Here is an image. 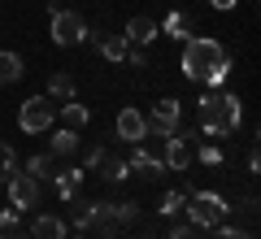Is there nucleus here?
I'll list each match as a JSON object with an SVG mask.
<instances>
[{"mask_svg": "<svg viewBox=\"0 0 261 239\" xmlns=\"http://www.w3.org/2000/svg\"><path fill=\"white\" fill-rule=\"evenodd\" d=\"M196 109H200V130L196 135H205V139H222L231 130H240V122H244V100L240 96L205 92L196 100Z\"/></svg>", "mask_w": 261, "mask_h": 239, "instance_id": "nucleus-3", "label": "nucleus"}, {"mask_svg": "<svg viewBox=\"0 0 261 239\" xmlns=\"http://www.w3.org/2000/svg\"><path fill=\"white\" fill-rule=\"evenodd\" d=\"M48 100H74V78L70 74H53L48 78Z\"/></svg>", "mask_w": 261, "mask_h": 239, "instance_id": "nucleus-21", "label": "nucleus"}, {"mask_svg": "<svg viewBox=\"0 0 261 239\" xmlns=\"http://www.w3.org/2000/svg\"><path fill=\"white\" fill-rule=\"evenodd\" d=\"M200 239H222V235H218V230H209V235H200Z\"/></svg>", "mask_w": 261, "mask_h": 239, "instance_id": "nucleus-35", "label": "nucleus"}, {"mask_svg": "<svg viewBox=\"0 0 261 239\" xmlns=\"http://www.w3.org/2000/svg\"><path fill=\"white\" fill-rule=\"evenodd\" d=\"M157 31L166 39H192V13H187V9L166 13V22H157Z\"/></svg>", "mask_w": 261, "mask_h": 239, "instance_id": "nucleus-16", "label": "nucleus"}, {"mask_svg": "<svg viewBox=\"0 0 261 239\" xmlns=\"http://www.w3.org/2000/svg\"><path fill=\"white\" fill-rule=\"evenodd\" d=\"M13 174H18V152L9 144H0V183H9Z\"/></svg>", "mask_w": 261, "mask_h": 239, "instance_id": "nucleus-24", "label": "nucleus"}, {"mask_svg": "<svg viewBox=\"0 0 261 239\" xmlns=\"http://www.w3.org/2000/svg\"><path fill=\"white\" fill-rule=\"evenodd\" d=\"M118 139L122 144H144V139H148V118H144L135 104H126V109L118 113Z\"/></svg>", "mask_w": 261, "mask_h": 239, "instance_id": "nucleus-10", "label": "nucleus"}, {"mask_svg": "<svg viewBox=\"0 0 261 239\" xmlns=\"http://www.w3.org/2000/svg\"><path fill=\"white\" fill-rule=\"evenodd\" d=\"M209 5H214V9H222V13H226V9H235V5H240V0H209Z\"/></svg>", "mask_w": 261, "mask_h": 239, "instance_id": "nucleus-33", "label": "nucleus"}, {"mask_svg": "<svg viewBox=\"0 0 261 239\" xmlns=\"http://www.w3.org/2000/svg\"><path fill=\"white\" fill-rule=\"evenodd\" d=\"M100 178H105V183H126V178H130V166H126V161H118V156H105Z\"/></svg>", "mask_w": 261, "mask_h": 239, "instance_id": "nucleus-22", "label": "nucleus"}, {"mask_svg": "<svg viewBox=\"0 0 261 239\" xmlns=\"http://www.w3.org/2000/svg\"><path fill=\"white\" fill-rule=\"evenodd\" d=\"M87 122H92V109H87V104H79V100H65L61 104V126L65 130H83Z\"/></svg>", "mask_w": 261, "mask_h": 239, "instance_id": "nucleus-18", "label": "nucleus"}, {"mask_svg": "<svg viewBox=\"0 0 261 239\" xmlns=\"http://www.w3.org/2000/svg\"><path fill=\"white\" fill-rule=\"evenodd\" d=\"M5 187H9V204H13L18 213H22V209H35V204H39V183H35L31 174H22V170H18V174H13Z\"/></svg>", "mask_w": 261, "mask_h": 239, "instance_id": "nucleus-9", "label": "nucleus"}, {"mask_svg": "<svg viewBox=\"0 0 261 239\" xmlns=\"http://www.w3.org/2000/svg\"><path fill=\"white\" fill-rule=\"evenodd\" d=\"M187 192H192V187H178V192H166V196H161V218H174V213L178 209H183V204H187Z\"/></svg>", "mask_w": 261, "mask_h": 239, "instance_id": "nucleus-23", "label": "nucleus"}, {"mask_svg": "<svg viewBox=\"0 0 261 239\" xmlns=\"http://www.w3.org/2000/svg\"><path fill=\"white\" fill-rule=\"evenodd\" d=\"M170 239H196V226H192V222H187V226H174Z\"/></svg>", "mask_w": 261, "mask_h": 239, "instance_id": "nucleus-30", "label": "nucleus"}, {"mask_svg": "<svg viewBox=\"0 0 261 239\" xmlns=\"http://www.w3.org/2000/svg\"><path fill=\"white\" fill-rule=\"evenodd\" d=\"M192 152H200V166H222V148L218 144H200V148H192Z\"/></svg>", "mask_w": 261, "mask_h": 239, "instance_id": "nucleus-25", "label": "nucleus"}, {"mask_svg": "<svg viewBox=\"0 0 261 239\" xmlns=\"http://www.w3.org/2000/svg\"><path fill=\"white\" fill-rule=\"evenodd\" d=\"M48 9H53V44L57 48H79L87 39V22L79 18L74 9H61V5H48Z\"/></svg>", "mask_w": 261, "mask_h": 239, "instance_id": "nucleus-5", "label": "nucleus"}, {"mask_svg": "<svg viewBox=\"0 0 261 239\" xmlns=\"http://www.w3.org/2000/svg\"><path fill=\"white\" fill-rule=\"evenodd\" d=\"M0 239H27V235H18V230H5V235H0Z\"/></svg>", "mask_w": 261, "mask_h": 239, "instance_id": "nucleus-34", "label": "nucleus"}, {"mask_svg": "<svg viewBox=\"0 0 261 239\" xmlns=\"http://www.w3.org/2000/svg\"><path fill=\"white\" fill-rule=\"evenodd\" d=\"M240 213H248V218H252V213H257V196H244V200H240Z\"/></svg>", "mask_w": 261, "mask_h": 239, "instance_id": "nucleus-32", "label": "nucleus"}, {"mask_svg": "<svg viewBox=\"0 0 261 239\" xmlns=\"http://www.w3.org/2000/svg\"><path fill=\"white\" fill-rule=\"evenodd\" d=\"M18 209H0V230H18Z\"/></svg>", "mask_w": 261, "mask_h": 239, "instance_id": "nucleus-29", "label": "nucleus"}, {"mask_svg": "<svg viewBox=\"0 0 261 239\" xmlns=\"http://www.w3.org/2000/svg\"><path fill=\"white\" fill-rule=\"evenodd\" d=\"M57 122V104L48 100V96H27L18 109V126L27 130V135H44V130H53Z\"/></svg>", "mask_w": 261, "mask_h": 239, "instance_id": "nucleus-6", "label": "nucleus"}, {"mask_svg": "<svg viewBox=\"0 0 261 239\" xmlns=\"http://www.w3.org/2000/svg\"><path fill=\"white\" fill-rule=\"evenodd\" d=\"M226 74H231V52H226L214 35L183 39V78L205 83V87H222Z\"/></svg>", "mask_w": 261, "mask_h": 239, "instance_id": "nucleus-1", "label": "nucleus"}, {"mask_svg": "<svg viewBox=\"0 0 261 239\" xmlns=\"http://www.w3.org/2000/svg\"><path fill=\"white\" fill-rule=\"evenodd\" d=\"M65 239H70V235H65ZM74 239H83V235H74Z\"/></svg>", "mask_w": 261, "mask_h": 239, "instance_id": "nucleus-36", "label": "nucleus"}, {"mask_svg": "<svg viewBox=\"0 0 261 239\" xmlns=\"http://www.w3.org/2000/svg\"><path fill=\"white\" fill-rule=\"evenodd\" d=\"M65 235H70V222L57 218V213H39L31 222V239H65Z\"/></svg>", "mask_w": 261, "mask_h": 239, "instance_id": "nucleus-15", "label": "nucleus"}, {"mask_svg": "<svg viewBox=\"0 0 261 239\" xmlns=\"http://www.w3.org/2000/svg\"><path fill=\"white\" fill-rule=\"evenodd\" d=\"M157 35H161V31H157V22H152V18H144V13H135V18L126 22V31H122V39H126L130 48H148Z\"/></svg>", "mask_w": 261, "mask_h": 239, "instance_id": "nucleus-12", "label": "nucleus"}, {"mask_svg": "<svg viewBox=\"0 0 261 239\" xmlns=\"http://www.w3.org/2000/svg\"><path fill=\"white\" fill-rule=\"evenodd\" d=\"M140 218V204L135 200H79L74 196V226L79 230H87V226H96V230H105V235H118V226H130V222Z\"/></svg>", "mask_w": 261, "mask_h": 239, "instance_id": "nucleus-2", "label": "nucleus"}, {"mask_svg": "<svg viewBox=\"0 0 261 239\" xmlns=\"http://www.w3.org/2000/svg\"><path fill=\"white\" fill-rule=\"evenodd\" d=\"M105 156H109V152H105V148H100V144H96V148H92V152H87V156H83V170H100V166H105Z\"/></svg>", "mask_w": 261, "mask_h": 239, "instance_id": "nucleus-27", "label": "nucleus"}, {"mask_svg": "<svg viewBox=\"0 0 261 239\" xmlns=\"http://www.w3.org/2000/svg\"><path fill=\"white\" fill-rule=\"evenodd\" d=\"M83 178H87V170H57L48 183H53V192H57V200H74L79 196V187H83Z\"/></svg>", "mask_w": 261, "mask_h": 239, "instance_id": "nucleus-14", "label": "nucleus"}, {"mask_svg": "<svg viewBox=\"0 0 261 239\" xmlns=\"http://www.w3.org/2000/svg\"><path fill=\"white\" fill-rule=\"evenodd\" d=\"M196 130H174V135H166V152H161V161H166V170H187L192 166V144H196Z\"/></svg>", "mask_w": 261, "mask_h": 239, "instance_id": "nucleus-8", "label": "nucleus"}, {"mask_svg": "<svg viewBox=\"0 0 261 239\" xmlns=\"http://www.w3.org/2000/svg\"><path fill=\"white\" fill-rule=\"evenodd\" d=\"M261 170V156H257V144H248V174H257Z\"/></svg>", "mask_w": 261, "mask_h": 239, "instance_id": "nucleus-31", "label": "nucleus"}, {"mask_svg": "<svg viewBox=\"0 0 261 239\" xmlns=\"http://www.w3.org/2000/svg\"><path fill=\"white\" fill-rule=\"evenodd\" d=\"M130 174H140V178H161L166 174V161H161L157 152H148L144 144H130Z\"/></svg>", "mask_w": 261, "mask_h": 239, "instance_id": "nucleus-11", "label": "nucleus"}, {"mask_svg": "<svg viewBox=\"0 0 261 239\" xmlns=\"http://www.w3.org/2000/svg\"><path fill=\"white\" fill-rule=\"evenodd\" d=\"M122 61H130V70H148V52H144V48L126 44V57H122Z\"/></svg>", "mask_w": 261, "mask_h": 239, "instance_id": "nucleus-26", "label": "nucleus"}, {"mask_svg": "<svg viewBox=\"0 0 261 239\" xmlns=\"http://www.w3.org/2000/svg\"><path fill=\"white\" fill-rule=\"evenodd\" d=\"M226 213H231V204L218 192H187V218H192L196 230H214Z\"/></svg>", "mask_w": 261, "mask_h": 239, "instance_id": "nucleus-4", "label": "nucleus"}, {"mask_svg": "<svg viewBox=\"0 0 261 239\" xmlns=\"http://www.w3.org/2000/svg\"><path fill=\"white\" fill-rule=\"evenodd\" d=\"M48 152H53V156H70V152H79V130L57 126L53 139H48Z\"/></svg>", "mask_w": 261, "mask_h": 239, "instance_id": "nucleus-20", "label": "nucleus"}, {"mask_svg": "<svg viewBox=\"0 0 261 239\" xmlns=\"http://www.w3.org/2000/svg\"><path fill=\"white\" fill-rule=\"evenodd\" d=\"M113 239H118V235H113Z\"/></svg>", "mask_w": 261, "mask_h": 239, "instance_id": "nucleus-37", "label": "nucleus"}, {"mask_svg": "<svg viewBox=\"0 0 261 239\" xmlns=\"http://www.w3.org/2000/svg\"><path fill=\"white\" fill-rule=\"evenodd\" d=\"M87 39H96V48H100V57H105V61L122 65V57H126V39H122V35H113V31L96 26V31H87Z\"/></svg>", "mask_w": 261, "mask_h": 239, "instance_id": "nucleus-13", "label": "nucleus"}, {"mask_svg": "<svg viewBox=\"0 0 261 239\" xmlns=\"http://www.w3.org/2000/svg\"><path fill=\"white\" fill-rule=\"evenodd\" d=\"M18 170H22V166H18ZM22 174H31L35 183H44V178H53V174H57V156H53V152L27 156V170H22Z\"/></svg>", "mask_w": 261, "mask_h": 239, "instance_id": "nucleus-17", "label": "nucleus"}, {"mask_svg": "<svg viewBox=\"0 0 261 239\" xmlns=\"http://www.w3.org/2000/svg\"><path fill=\"white\" fill-rule=\"evenodd\" d=\"M22 74H27V61H22L18 52H9V48H5V52H0V87L18 83Z\"/></svg>", "mask_w": 261, "mask_h": 239, "instance_id": "nucleus-19", "label": "nucleus"}, {"mask_svg": "<svg viewBox=\"0 0 261 239\" xmlns=\"http://www.w3.org/2000/svg\"><path fill=\"white\" fill-rule=\"evenodd\" d=\"M178 126H183V104H178L174 96H166V100L152 104V113H148V135H152V139L174 135Z\"/></svg>", "mask_w": 261, "mask_h": 239, "instance_id": "nucleus-7", "label": "nucleus"}, {"mask_svg": "<svg viewBox=\"0 0 261 239\" xmlns=\"http://www.w3.org/2000/svg\"><path fill=\"white\" fill-rule=\"evenodd\" d=\"M218 235H222V239H257V235H252V230H235V226H222V222H218Z\"/></svg>", "mask_w": 261, "mask_h": 239, "instance_id": "nucleus-28", "label": "nucleus"}]
</instances>
